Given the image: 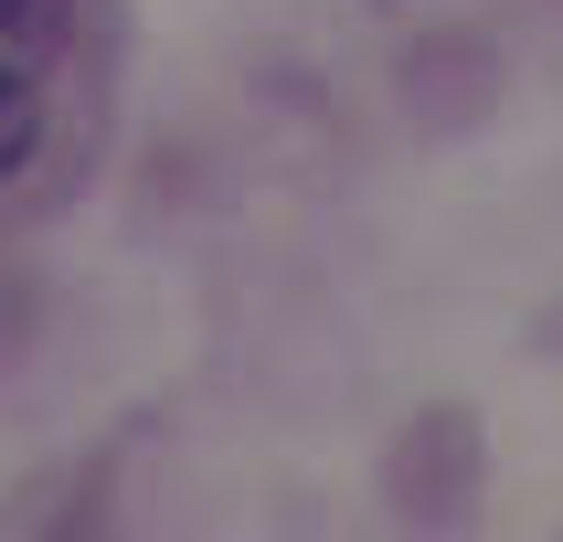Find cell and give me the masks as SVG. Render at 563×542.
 I'll use <instances>...</instances> for the list:
<instances>
[{
    "label": "cell",
    "instance_id": "6da1fadb",
    "mask_svg": "<svg viewBox=\"0 0 563 542\" xmlns=\"http://www.w3.org/2000/svg\"><path fill=\"white\" fill-rule=\"evenodd\" d=\"M75 32V0H0V75H43Z\"/></svg>",
    "mask_w": 563,
    "mask_h": 542
},
{
    "label": "cell",
    "instance_id": "7a4b0ae2",
    "mask_svg": "<svg viewBox=\"0 0 563 542\" xmlns=\"http://www.w3.org/2000/svg\"><path fill=\"white\" fill-rule=\"evenodd\" d=\"M32 139H43V96H32V75H0V181L32 159Z\"/></svg>",
    "mask_w": 563,
    "mask_h": 542
}]
</instances>
